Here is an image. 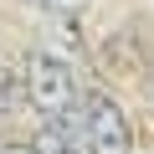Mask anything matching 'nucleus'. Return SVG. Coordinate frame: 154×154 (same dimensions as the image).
Segmentation results:
<instances>
[{
    "label": "nucleus",
    "mask_w": 154,
    "mask_h": 154,
    "mask_svg": "<svg viewBox=\"0 0 154 154\" xmlns=\"http://www.w3.org/2000/svg\"><path fill=\"white\" fill-rule=\"evenodd\" d=\"M72 139L88 154H134V123H128L123 103L108 98V93H98V88L82 93V103H77Z\"/></svg>",
    "instance_id": "nucleus-2"
},
{
    "label": "nucleus",
    "mask_w": 154,
    "mask_h": 154,
    "mask_svg": "<svg viewBox=\"0 0 154 154\" xmlns=\"http://www.w3.org/2000/svg\"><path fill=\"white\" fill-rule=\"evenodd\" d=\"M0 154H36V144H5L0 139Z\"/></svg>",
    "instance_id": "nucleus-5"
},
{
    "label": "nucleus",
    "mask_w": 154,
    "mask_h": 154,
    "mask_svg": "<svg viewBox=\"0 0 154 154\" xmlns=\"http://www.w3.org/2000/svg\"><path fill=\"white\" fill-rule=\"evenodd\" d=\"M21 77L16 72H5V67H0V123H5V118H16V108H21Z\"/></svg>",
    "instance_id": "nucleus-3"
},
{
    "label": "nucleus",
    "mask_w": 154,
    "mask_h": 154,
    "mask_svg": "<svg viewBox=\"0 0 154 154\" xmlns=\"http://www.w3.org/2000/svg\"><path fill=\"white\" fill-rule=\"evenodd\" d=\"M21 93H26V103L36 108L41 123H57V128H72L77 123L82 88H77L72 57H57L51 46H36L26 57V67H21Z\"/></svg>",
    "instance_id": "nucleus-1"
},
{
    "label": "nucleus",
    "mask_w": 154,
    "mask_h": 154,
    "mask_svg": "<svg viewBox=\"0 0 154 154\" xmlns=\"http://www.w3.org/2000/svg\"><path fill=\"white\" fill-rule=\"evenodd\" d=\"M41 5H46V11H57V16H77L88 0H41Z\"/></svg>",
    "instance_id": "nucleus-4"
}]
</instances>
